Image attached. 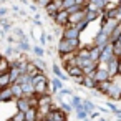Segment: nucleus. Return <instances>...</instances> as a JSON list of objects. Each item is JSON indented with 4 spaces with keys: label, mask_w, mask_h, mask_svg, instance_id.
<instances>
[{
    "label": "nucleus",
    "mask_w": 121,
    "mask_h": 121,
    "mask_svg": "<svg viewBox=\"0 0 121 121\" xmlns=\"http://www.w3.org/2000/svg\"><path fill=\"white\" fill-rule=\"evenodd\" d=\"M119 43H121V35H119Z\"/></svg>",
    "instance_id": "f03ea898"
},
{
    "label": "nucleus",
    "mask_w": 121,
    "mask_h": 121,
    "mask_svg": "<svg viewBox=\"0 0 121 121\" xmlns=\"http://www.w3.org/2000/svg\"><path fill=\"white\" fill-rule=\"evenodd\" d=\"M12 119H13V121H25V113L18 111L17 114H13V116H12Z\"/></svg>",
    "instance_id": "f257e3e1"
}]
</instances>
